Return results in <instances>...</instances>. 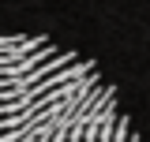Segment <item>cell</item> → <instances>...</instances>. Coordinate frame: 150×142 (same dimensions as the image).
<instances>
[{"label":"cell","mask_w":150,"mask_h":142,"mask_svg":"<svg viewBox=\"0 0 150 142\" xmlns=\"http://www.w3.org/2000/svg\"><path fill=\"white\" fill-rule=\"evenodd\" d=\"M0 142H139V131L94 56L0 30Z\"/></svg>","instance_id":"cell-1"}]
</instances>
